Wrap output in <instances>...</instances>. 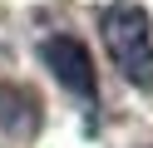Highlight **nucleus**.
<instances>
[{
  "label": "nucleus",
  "mask_w": 153,
  "mask_h": 148,
  "mask_svg": "<svg viewBox=\"0 0 153 148\" xmlns=\"http://www.w3.org/2000/svg\"><path fill=\"white\" fill-rule=\"evenodd\" d=\"M99 39L109 49L114 69L133 89H153V20L133 0H114L99 10Z\"/></svg>",
  "instance_id": "1"
},
{
  "label": "nucleus",
  "mask_w": 153,
  "mask_h": 148,
  "mask_svg": "<svg viewBox=\"0 0 153 148\" xmlns=\"http://www.w3.org/2000/svg\"><path fill=\"white\" fill-rule=\"evenodd\" d=\"M40 59L50 64V74L59 79L69 94H79V99H94V94H99V74H94V59H89V49H84V39L50 35L40 45Z\"/></svg>",
  "instance_id": "2"
},
{
  "label": "nucleus",
  "mask_w": 153,
  "mask_h": 148,
  "mask_svg": "<svg viewBox=\"0 0 153 148\" xmlns=\"http://www.w3.org/2000/svg\"><path fill=\"white\" fill-rule=\"evenodd\" d=\"M40 123H45V104L30 84H15V79L0 84V133L25 143V138L40 133Z\"/></svg>",
  "instance_id": "3"
}]
</instances>
